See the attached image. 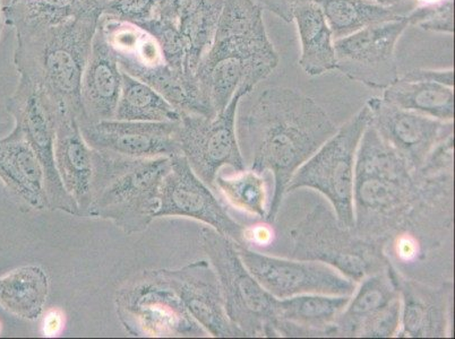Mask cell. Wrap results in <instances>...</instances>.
<instances>
[{
    "label": "cell",
    "instance_id": "obj_24",
    "mask_svg": "<svg viewBox=\"0 0 455 339\" xmlns=\"http://www.w3.org/2000/svg\"><path fill=\"white\" fill-rule=\"evenodd\" d=\"M349 296L301 295L279 300L271 337H334Z\"/></svg>",
    "mask_w": 455,
    "mask_h": 339
},
{
    "label": "cell",
    "instance_id": "obj_25",
    "mask_svg": "<svg viewBox=\"0 0 455 339\" xmlns=\"http://www.w3.org/2000/svg\"><path fill=\"white\" fill-rule=\"evenodd\" d=\"M299 35L300 67L308 76H320L332 72L337 66L334 39L324 14L314 0H305L293 10Z\"/></svg>",
    "mask_w": 455,
    "mask_h": 339
},
{
    "label": "cell",
    "instance_id": "obj_23",
    "mask_svg": "<svg viewBox=\"0 0 455 339\" xmlns=\"http://www.w3.org/2000/svg\"><path fill=\"white\" fill-rule=\"evenodd\" d=\"M0 181L20 209H49L43 164L31 145L15 128L0 138Z\"/></svg>",
    "mask_w": 455,
    "mask_h": 339
},
{
    "label": "cell",
    "instance_id": "obj_14",
    "mask_svg": "<svg viewBox=\"0 0 455 339\" xmlns=\"http://www.w3.org/2000/svg\"><path fill=\"white\" fill-rule=\"evenodd\" d=\"M163 217L193 218L243 245L245 229L228 214L183 155L172 157L171 170L161 185L160 205L155 217Z\"/></svg>",
    "mask_w": 455,
    "mask_h": 339
},
{
    "label": "cell",
    "instance_id": "obj_36",
    "mask_svg": "<svg viewBox=\"0 0 455 339\" xmlns=\"http://www.w3.org/2000/svg\"><path fill=\"white\" fill-rule=\"evenodd\" d=\"M453 147L454 134H451L433 148L423 167L415 173L416 177L420 179H428V177L453 176Z\"/></svg>",
    "mask_w": 455,
    "mask_h": 339
},
{
    "label": "cell",
    "instance_id": "obj_17",
    "mask_svg": "<svg viewBox=\"0 0 455 339\" xmlns=\"http://www.w3.org/2000/svg\"><path fill=\"white\" fill-rule=\"evenodd\" d=\"M83 138L93 150L135 159L181 155L180 122H148L103 120L80 125Z\"/></svg>",
    "mask_w": 455,
    "mask_h": 339
},
{
    "label": "cell",
    "instance_id": "obj_33",
    "mask_svg": "<svg viewBox=\"0 0 455 339\" xmlns=\"http://www.w3.org/2000/svg\"><path fill=\"white\" fill-rule=\"evenodd\" d=\"M138 26L150 32L158 41L164 59L172 69L188 74L186 72L185 44L175 24L159 19H153L146 23L138 24ZM188 75L192 76L189 74Z\"/></svg>",
    "mask_w": 455,
    "mask_h": 339
},
{
    "label": "cell",
    "instance_id": "obj_38",
    "mask_svg": "<svg viewBox=\"0 0 455 339\" xmlns=\"http://www.w3.org/2000/svg\"><path fill=\"white\" fill-rule=\"evenodd\" d=\"M262 8H267L271 13L275 14L284 22H292L293 10L301 2L305 0H253Z\"/></svg>",
    "mask_w": 455,
    "mask_h": 339
},
{
    "label": "cell",
    "instance_id": "obj_11",
    "mask_svg": "<svg viewBox=\"0 0 455 339\" xmlns=\"http://www.w3.org/2000/svg\"><path fill=\"white\" fill-rule=\"evenodd\" d=\"M235 246L247 270L276 299L301 295L353 296L357 288V283L328 264L275 257L237 242Z\"/></svg>",
    "mask_w": 455,
    "mask_h": 339
},
{
    "label": "cell",
    "instance_id": "obj_8",
    "mask_svg": "<svg viewBox=\"0 0 455 339\" xmlns=\"http://www.w3.org/2000/svg\"><path fill=\"white\" fill-rule=\"evenodd\" d=\"M119 319L128 333L143 337H204L209 335L190 316L176 293L146 271L119 289Z\"/></svg>",
    "mask_w": 455,
    "mask_h": 339
},
{
    "label": "cell",
    "instance_id": "obj_43",
    "mask_svg": "<svg viewBox=\"0 0 455 339\" xmlns=\"http://www.w3.org/2000/svg\"><path fill=\"white\" fill-rule=\"evenodd\" d=\"M0 334H2V322H0Z\"/></svg>",
    "mask_w": 455,
    "mask_h": 339
},
{
    "label": "cell",
    "instance_id": "obj_3",
    "mask_svg": "<svg viewBox=\"0 0 455 339\" xmlns=\"http://www.w3.org/2000/svg\"><path fill=\"white\" fill-rule=\"evenodd\" d=\"M102 16L101 5L76 18L24 36H16L14 65L20 76L48 91L61 106L83 117L81 83L95 32Z\"/></svg>",
    "mask_w": 455,
    "mask_h": 339
},
{
    "label": "cell",
    "instance_id": "obj_34",
    "mask_svg": "<svg viewBox=\"0 0 455 339\" xmlns=\"http://www.w3.org/2000/svg\"><path fill=\"white\" fill-rule=\"evenodd\" d=\"M409 26L423 30L438 33L454 32V0H444L430 5H416L405 16Z\"/></svg>",
    "mask_w": 455,
    "mask_h": 339
},
{
    "label": "cell",
    "instance_id": "obj_16",
    "mask_svg": "<svg viewBox=\"0 0 455 339\" xmlns=\"http://www.w3.org/2000/svg\"><path fill=\"white\" fill-rule=\"evenodd\" d=\"M354 299L338 317L334 337L388 338L398 334L401 324V297L387 270L362 280Z\"/></svg>",
    "mask_w": 455,
    "mask_h": 339
},
{
    "label": "cell",
    "instance_id": "obj_9",
    "mask_svg": "<svg viewBox=\"0 0 455 339\" xmlns=\"http://www.w3.org/2000/svg\"><path fill=\"white\" fill-rule=\"evenodd\" d=\"M6 109L13 115L15 130L31 145L43 164L49 209L63 210L80 217L76 201L61 184L53 157L57 117L66 107L61 106L43 86L20 76L18 88L8 98Z\"/></svg>",
    "mask_w": 455,
    "mask_h": 339
},
{
    "label": "cell",
    "instance_id": "obj_35",
    "mask_svg": "<svg viewBox=\"0 0 455 339\" xmlns=\"http://www.w3.org/2000/svg\"><path fill=\"white\" fill-rule=\"evenodd\" d=\"M159 0H100L102 16L142 24L156 18Z\"/></svg>",
    "mask_w": 455,
    "mask_h": 339
},
{
    "label": "cell",
    "instance_id": "obj_41",
    "mask_svg": "<svg viewBox=\"0 0 455 339\" xmlns=\"http://www.w3.org/2000/svg\"><path fill=\"white\" fill-rule=\"evenodd\" d=\"M416 5H430V4H437L444 2V0H415Z\"/></svg>",
    "mask_w": 455,
    "mask_h": 339
},
{
    "label": "cell",
    "instance_id": "obj_13",
    "mask_svg": "<svg viewBox=\"0 0 455 339\" xmlns=\"http://www.w3.org/2000/svg\"><path fill=\"white\" fill-rule=\"evenodd\" d=\"M226 58H235L270 74L279 64L278 52L264 26L263 8L253 0H225L213 43L198 67Z\"/></svg>",
    "mask_w": 455,
    "mask_h": 339
},
{
    "label": "cell",
    "instance_id": "obj_2",
    "mask_svg": "<svg viewBox=\"0 0 455 339\" xmlns=\"http://www.w3.org/2000/svg\"><path fill=\"white\" fill-rule=\"evenodd\" d=\"M430 206L427 185L368 125L355 155L354 229L386 247L395 235L419 225Z\"/></svg>",
    "mask_w": 455,
    "mask_h": 339
},
{
    "label": "cell",
    "instance_id": "obj_5",
    "mask_svg": "<svg viewBox=\"0 0 455 339\" xmlns=\"http://www.w3.org/2000/svg\"><path fill=\"white\" fill-rule=\"evenodd\" d=\"M292 257L330 264L361 283L366 277L387 270L390 259L384 246L343 226L334 210L318 204L291 233Z\"/></svg>",
    "mask_w": 455,
    "mask_h": 339
},
{
    "label": "cell",
    "instance_id": "obj_19",
    "mask_svg": "<svg viewBox=\"0 0 455 339\" xmlns=\"http://www.w3.org/2000/svg\"><path fill=\"white\" fill-rule=\"evenodd\" d=\"M387 270L399 289L401 324L396 336L411 338L446 337L452 314V284L432 288L401 275L388 263Z\"/></svg>",
    "mask_w": 455,
    "mask_h": 339
},
{
    "label": "cell",
    "instance_id": "obj_20",
    "mask_svg": "<svg viewBox=\"0 0 455 339\" xmlns=\"http://www.w3.org/2000/svg\"><path fill=\"white\" fill-rule=\"evenodd\" d=\"M100 28L119 67L155 89L172 68L158 41L138 24L101 16Z\"/></svg>",
    "mask_w": 455,
    "mask_h": 339
},
{
    "label": "cell",
    "instance_id": "obj_10",
    "mask_svg": "<svg viewBox=\"0 0 455 339\" xmlns=\"http://www.w3.org/2000/svg\"><path fill=\"white\" fill-rule=\"evenodd\" d=\"M251 92L250 89L241 86L226 109L214 118L181 114V155L209 187H214L215 177L223 167L233 168L235 171L245 169V161L235 134V117L242 99Z\"/></svg>",
    "mask_w": 455,
    "mask_h": 339
},
{
    "label": "cell",
    "instance_id": "obj_29",
    "mask_svg": "<svg viewBox=\"0 0 455 339\" xmlns=\"http://www.w3.org/2000/svg\"><path fill=\"white\" fill-rule=\"evenodd\" d=\"M383 99L393 106L442 122L454 119L453 88L440 83L399 77L384 91Z\"/></svg>",
    "mask_w": 455,
    "mask_h": 339
},
{
    "label": "cell",
    "instance_id": "obj_22",
    "mask_svg": "<svg viewBox=\"0 0 455 339\" xmlns=\"http://www.w3.org/2000/svg\"><path fill=\"white\" fill-rule=\"evenodd\" d=\"M123 70L108 47L100 22L81 83L82 123L115 119L121 98Z\"/></svg>",
    "mask_w": 455,
    "mask_h": 339
},
{
    "label": "cell",
    "instance_id": "obj_15",
    "mask_svg": "<svg viewBox=\"0 0 455 339\" xmlns=\"http://www.w3.org/2000/svg\"><path fill=\"white\" fill-rule=\"evenodd\" d=\"M366 106L370 110V125L403 157L413 173L423 167L441 140L454 134L453 122H442L404 110L383 98H371Z\"/></svg>",
    "mask_w": 455,
    "mask_h": 339
},
{
    "label": "cell",
    "instance_id": "obj_1",
    "mask_svg": "<svg viewBox=\"0 0 455 339\" xmlns=\"http://www.w3.org/2000/svg\"><path fill=\"white\" fill-rule=\"evenodd\" d=\"M251 170L270 171L275 193L266 222L278 215L289 183L298 169L337 132L332 119L312 98L288 88H270L259 95L243 120Z\"/></svg>",
    "mask_w": 455,
    "mask_h": 339
},
{
    "label": "cell",
    "instance_id": "obj_7",
    "mask_svg": "<svg viewBox=\"0 0 455 339\" xmlns=\"http://www.w3.org/2000/svg\"><path fill=\"white\" fill-rule=\"evenodd\" d=\"M201 241L220 283L229 320L246 337H271L278 299L247 270L233 240L203 227Z\"/></svg>",
    "mask_w": 455,
    "mask_h": 339
},
{
    "label": "cell",
    "instance_id": "obj_26",
    "mask_svg": "<svg viewBox=\"0 0 455 339\" xmlns=\"http://www.w3.org/2000/svg\"><path fill=\"white\" fill-rule=\"evenodd\" d=\"M97 6H100V0H8L2 14L16 36H24L60 26Z\"/></svg>",
    "mask_w": 455,
    "mask_h": 339
},
{
    "label": "cell",
    "instance_id": "obj_40",
    "mask_svg": "<svg viewBox=\"0 0 455 339\" xmlns=\"http://www.w3.org/2000/svg\"><path fill=\"white\" fill-rule=\"evenodd\" d=\"M373 2L379 4V5L387 7H401L405 8L411 12L416 6L415 0H373Z\"/></svg>",
    "mask_w": 455,
    "mask_h": 339
},
{
    "label": "cell",
    "instance_id": "obj_12",
    "mask_svg": "<svg viewBox=\"0 0 455 339\" xmlns=\"http://www.w3.org/2000/svg\"><path fill=\"white\" fill-rule=\"evenodd\" d=\"M408 27L405 18L387 20L334 40L335 69L368 88L386 90L399 78L395 47Z\"/></svg>",
    "mask_w": 455,
    "mask_h": 339
},
{
    "label": "cell",
    "instance_id": "obj_4",
    "mask_svg": "<svg viewBox=\"0 0 455 339\" xmlns=\"http://www.w3.org/2000/svg\"><path fill=\"white\" fill-rule=\"evenodd\" d=\"M172 159H135L93 150V177L85 217L102 218L126 234L147 230L160 205Z\"/></svg>",
    "mask_w": 455,
    "mask_h": 339
},
{
    "label": "cell",
    "instance_id": "obj_39",
    "mask_svg": "<svg viewBox=\"0 0 455 339\" xmlns=\"http://www.w3.org/2000/svg\"><path fill=\"white\" fill-rule=\"evenodd\" d=\"M63 318L57 311H52L44 319V335L53 336L61 329Z\"/></svg>",
    "mask_w": 455,
    "mask_h": 339
},
{
    "label": "cell",
    "instance_id": "obj_28",
    "mask_svg": "<svg viewBox=\"0 0 455 339\" xmlns=\"http://www.w3.org/2000/svg\"><path fill=\"white\" fill-rule=\"evenodd\" d=\"M48 295V275L39 266L16 268L0 277V307L23 319H38Z\"/></svg>",
    "mask_w": 455,
    "mask_h": 339
},
{
    "label": "cell",
    "instance_id": "obj_32",
    "mask_svg": "<svg viewBox=\"0 0 455 339\" xmlns=\"http://www.w3.org/2000/svg\"><path fill=\"white\" fill-rule=\"evenodd\" d=\"M235 172L234 175H218L214 187L220 189L234 208L266 221L268 213L266 177L251 169Z\"/></svg>",
    "mask_w": 455,
    "mask_h": 339
},
{
    "label": "cell",
    "instance_id": "obj_30",
    "mask_svg": "<svg viewBox=\"0 0 455 339\" xmlns=\"http://www.w3.org/2000/svg\"><path fill=\"white\" fill-rule=\"evenodd\" d=\"M328 22L333 39L345 38L374 24L404 19L409 11L379 5L373 0H314Z\"/></svg>",
    "mask_w": 455,
    "mask_h": 339
},
{
    "label": "cell",
    "instance_id": "obj_21",
    "mask_svg": "<svg viewBox=\"0 0 455 339\" xmlns=\"http://www.w3.org/2000/svg\"><path fill=\"white\" fill-rule=\"evenodd\" d=\"M53 157L61 184L76 201L80 217H85L92 185L93 148L83 138L76 115L66 109L58 114Z\"/></svg>",
    "mask_w": 455,
    "mask_h": 339
},
{
    "label": "cell",
    "instance_id": "obj_37",
    "mask_svg": "<svg viewBox=\"0 0 455 339\" xmlns=\"http://www.w3.org/2000/svg\"><path fill=\"white\" fill-rule=\"evenodd\" d=\"M403 78H404V80L411 81L440 83V84L450 86V88H453L454 69H413L411 70V72L404 74Z\"/></svg>",
    "mask_w": 455,
    "mask_h": 339
},
{
    "label": "cell",
    "instance_id": "obj_18",
    "mask_svg": "<svg viewBox=\"0 0 455 339\" xmlns=\"http://www.w3.org/2000/svg\"><path fill=\"white\" fill-rule=\"evenodd\" d=\"M160 280L171 288L190 316L213 337H246L227 316L220 283L211 264L201 260L180 270L156 271Z\"/></svg>",
    "mask_w": 455,
    "mask_h": 339
},
{
    "label": "cell",
    "instance_id": "obj_6",
    "mask_svg": "<svg viewBox=\"0 0 455 339\" xmlns=\"http://www.w3.org/2000/svg\"><path fill=\"white\" fill-rule=\"evenodd\" d=\"M368 125L370 110L365 105L297 170L287 193L301 188L316 190L329 201L339 222L354 227L355 155Z\"/></svg>",
    "mask_w": 455,
    "mask_h": 339
},
{
    "label": "cell",
    "instance_id": "obj_42",
    "mask_svg": "<svg viewBox=\"0 0 455 339\" xmlns=\"http://www.w3.org/2000/svg\"><path fill=\"white\" fill-rule=\"evenodd\" d=\"M2 30H3V28H2V20H0V35H2Z\"/></svg>",
    "mask_w": 455,
    "mask_h": 339
},
{
    "label": "cell",
    "instance_id": "obj_27",
    "mask_svg": "<svg viewBox=\"0 0 455 339\" xmlns=\"http://www.w3.org/2000/svg\"><path fill=\"white\" fill-rule=\"evenodd\" d=\"M225 0H184L177 28L186 49V72L196 76L198 65L209 52Z\"/></svg>",
    "mask_w": 455,
    "mask_h": 339
},
{
    "label": "cell",
    "instance_id": "obj_31",
    "mask_svg": "<svg viewBox=\"0 0 455 339\" xmlns=\"http://www.w3.org/2000/svg\"><path fill=\"white\" fill-rule=\"evenodd\" d=\"M116 120L124 122H180L181 113L150 85L123 72L121 98Z\"/></svg>",
    "mask_w": 455,
    "mask_h": 339
}]
</instances>
